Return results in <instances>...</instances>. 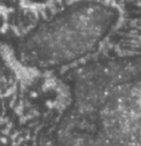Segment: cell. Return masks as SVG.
Segmentation results:
<instances>
[{
	"instance_id": "2",
	"label": "cell",
	"mask_w": 141,
	"mask_h": 146,
	"mask_svg": "<svg viewBox=\"0 0 141 146\" xmlns=\"http://www.w3.org/2000/svg\"><path fill=\"white\" fill-rule=\"evenodd\" d=\"M105 11H83L38 27L19 42L17 53L24 66L42 73L60 71L95 51L110 31Z\"/></svg>"
},
{
	"instance_id": "1",
	"label": "cell",
	"mask_w": 141,
	"mask_h": 146,
	"mask_svg": "<svg viewBox=\"0 0 141 146\" xmlns=\"http://www.w3.org/2000/svg\"><path fill=\"white\" fill-rule=\"evenodd\" d=\"M51 94L44 146H141V56L87 63Z\"/></svg>"
}]
</instances>
